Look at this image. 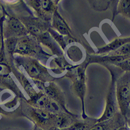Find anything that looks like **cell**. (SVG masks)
I'll use <instances>...</instances> for the list:
<instances>
[{"label": "cell", "instance_id": "obj_8", "mask_svg": "<svg viewBox=\"0 0 130 130\" xmlns=\"http://www.w3.org/2000/svg\"><path fill=\"white\" fill-rule=\"evenodd\" d=\"M56 26L61 34L63 35H67L68 34V30L66 26L63 21L61 20H60L59 18H57L56 20Z\"/></svg>", "mask_w": 130, "mask_h": 130}, {"label": "cell", "instance_id": "obj_4", "mask_svg": "<svg viewBox=\"0 0 130 130\" xmlns=\"http://www.w3.org/2000/svg\"><path fill=\"white\" fill-rule=\"evenodd\" d=\"M9 26L11 29L17 33H22L25 31V27L20 21L15 19H12L9 21Z\"/></svg>", "mask_w": 130, "mask_h": 130}, {"label": "cell", "instance_id": "obj_11", "mask_svg": "<svg viewBox=\"0 0 130 130\" xmlns=\"http://www.w3.org/2000/svg\"><path fill=\"white\" fill-rule=\"evenodd\" d=\"M28 73L32 77H36L39 73V71L38 68L36 67L35 65H32L29 68H28Z\"/></svg>", "mask_w": 130, "mask_h": 130}, {"label": "cell", "instance_id": "obj_17", "mask_svg": "<svg viewBox=\"0 0 130 130\" xmlns=\"http://www.w3.org/2000/svg\"><path fill=\"white\" fill-rule=\"evenodd\" d=\"M42 7L45 10H49L50 8V2L49 1H43L42 2Z\"/></svg>", "mask_w": 130, "mask_h": 130}, {"label": "cell", "instance_id": "obj_9", "mask_svg": "<svg viewBox=\"0 0 130 130\" xmlns=\"http://www.w3.org/2000/svg\"><path fill=\"white\" fill-rule=\"evenodd\" d=\"M46 108L49 111L54 113H58L60 110V108L55 101H49V102L46 107Z\"/></svg>", "mask_w": 130, "mask_h": 130}, {"label": "cell", "instance_id": "obj_19", "mask_svg": "<svg viewBox=\"0 0 130 130\" xmlns=\"http://www.w3.org/2000/svg\"><path fill=\"white\" fill-rule=\"evenodd\" d=\"M115 130H129V129L127 127H126V126H122V127H121Z\"/></svg>", "mask_w": 130, "mask_h": 130}, {"label": "cell", "instance_id": "obj_10", "mask_svg": "<svg viewBox=\"0 0 130 130\" xmlns=\"http://www.w3.org/2000/svg\"><path fill=\"white\" fill-rule=\"evenodd\" d=\"M7 46L9 52H13L17 47V40L14 38L9 39L7 42Z\"/></svg>", "mask_w": 130, "mask_h": 130}, {"label": "cell", "instance_id": "obj_7", "mask_svg": "<svg viewBox=\"0 0 130 130\" xmlns=\"http://www.w3.org/2000/svg\"><path fill=\"white\" fill-rule=\"evenodd\" d=\"M30 46L26 42H21L17 45L16 50L21 54H27L30 52Z\"/></svg>", "mask_w": 130, "mask_h": 130}, {"label": "cell", "instance_id": "obj_13", "mask_svg": "<svg viewBox=\"0 0 130 130\" xmlns=\"http://www.w3.org/2000/svg\"><path fill=\"white\" fill-rule=\"evenodd\" d=\"M28 30H29V31L31 32H32V34L36 35H38L39 34H41V30H39L37 26H36L35 25H30V26H28Z\"/></svg>", "mask_w": 130, "mask_h": 130}, {"label": "cell", "instance_id": "obj_6", "mask_svg": "<svg viewBox=\"0 0 130 130\" xmlns=\"http://www.w3.org/2000/svg\"><path fill=\"white\" fill-rule=\"evenodd\" d=\"M49 100L45 96H41L35 100V103L37 106L41 108H46Z\"/></svg>", "mask_w": 130, "mask_h": 130}, {"label": "cell", "instance_id": "obj_3", "mask_svg": "<svg viewBox=\"0 0 130 130\" xmlns=\"http://www.w3.org/2000/svg\"><path fill=\"white\" fill-rule=\"evenodd\" d=\"M55 125L59 129H65L71 125L68 119L63 115L57 117L55 121Z\"/></svg>", "mask_w": 130, "mask_h": 130}, {"label": "cell", "instance_id": "obj_15", "mask_svg": "<svg viewBox=\"0 0 130 130\" xmlns=\"http://www.w3.org/2000/svg\"><path fill=\"white\" fill-rule=\"evenodd\" d=\"M124 41H116L115 42H114L111 45V48L112 49H115L120 47V46L124 44Z\"/></svg>", "mask_w": 130, "mask_h": 130}, {"label": "cell", "instance_id": "obj_16", "mask_svg": "<svg viewBox=\"0 0 130 130\" xmlns=\"http://www.w3.org/2000/svg\"><path fill=\"white\" fill-rule=\"evenodd\" d=\"M129 44H127V45H125L124 46H122L119 51H120V53L126 54L129 52Z\"/></svg>", "mask_w": 130, "mask_h": 130}, {"label": "cell", "instance_id": "obj_14", "mask_svg": "<svg viewBox=\"0 0 130 130\" xmlns=\"http://www.w3.org/2000/svg\"><path fill=\"white\" fill-rule=\"evenodd\" d=\"M129 1H124L122 3V10L126 13L129 12Z\"/></svg>", "mask_w": 130, "mask_h": 130}, {"label": "cell", "instance_id": "obj_18", "mask_svg": "<svg viewBox=\"0 0 130 130\" xmlns=\"http://www.w3.org/2000/svg\"><path fill=\"white\" fill-rule=\"evenodd\" d=\"M111 60H113V61H117V62H119V61H120L122 60V58L121 56H115V57H113L111 58Z\"/></svg>", "mask_w": 130, "mask_h": 130}, {"label": "cell", "instance_id": "obj_12", "mask_svg": "<svg viewBox=\"0 0 130 130\" xmlns=\"http://www.w3.org/2000/svg\"><path fill=\"white\" fill-rule=\"evenodd\" d=\"M45 93H46V95H47L49 97H50V98L55 99L56 96V93L55 91L52 88H48V87L46 88L45 89Z\"/></svg>", "mask_w": 130, "mask_h": 130}, {"label": "cell", "instance_id": "obj_20", "mask_svg": "<svg viewBox=\"0 0 130 130\" xmlns=\"http://www.w3.org/2000/svg\"><path fill=\"white\" fill-rule=\"evenodd\" d=\"M3 70V67L1 66V65H0V72H1Z\"/></svg>", "mask_w": 130, "mask_h": 130}, {"label": "cell", "instance_id": "obj_1", "mask_svg": "<svg viewBox=\"0 0 130 130\" xmlns=\"http://www.w3.org/2000/svg\"><path fill=\"white\" fill-rule=\"evenodd\" d=\"M118 100L121 110L125 114L129 103V89L127 86H124L119 90Z\"/></svg>", "mask_w": 130, "mask_h": 130}, {"label": "cell", "instance_id": "obj_5", "mask_svg": "<svg viewBox=\"0 0 130 130\" xmlns=\"http://www.w3.org/2000/svg\"><path fill=\"white\" fill-rule=\"evenodd\" d=\"M90 126L82 122H76L71 125L67 128L64 130H88L90 128Z\"/></svg>", "mask_w": 130, "mask_h": 130}, {"label": "cell", "instance_id": "obj_2", "mask_svg": "<svg viewBox=\"0 0 130 130\" xmlns=\"http://www.w3.org/2000/svg\"><path fill=\"white\" fill-rule=\"evenodd\" d=\"M35 120L39 126H44L52 119V116L49 112L46 111L39 109L35 111L34 114Z\"/></svg>", "mask_w": 130, "mask_h": 130}]
</instances>
